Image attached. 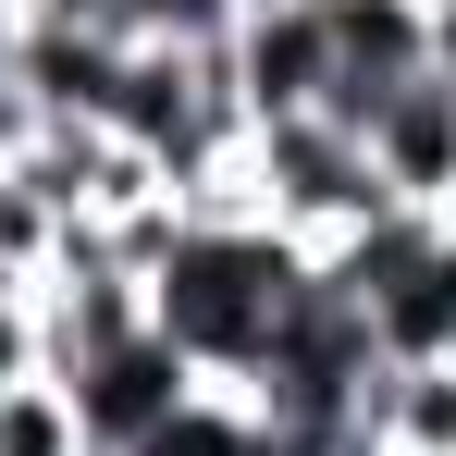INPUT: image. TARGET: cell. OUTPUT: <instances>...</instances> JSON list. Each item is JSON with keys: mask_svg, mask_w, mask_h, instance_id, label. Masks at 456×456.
I'll return each instance as SVG.
<instances>
[{"mask_svg": "<svg viewBox=\"0 0 456 456\" xmlns=\"http://www.w3.org/2000/svg\"><path fill=\"white\" fill-rule=\"evenodd\" d=\"M308 272H321V259L284 247L272 223H185L149 259V333L210 382V395H247Z\"/></svg>", "mask_w": 456, "mask_h": 456, "instance_id": "6da1fadb", "label": "cell"}, {"mask_svg": "<svg viewBox=\"0 0 456 456\" xmlns=\"http://www.w3.org/2000/svg\"><path fill=\"white\" fill-rule=\"evenodd\" d=\"M247 210L284 234V247H308V259H333L358 223H382L395 198H382L370 149L346 136V124H321V111H297V124H247Z\"/></svg>", "mask_w": 456, "mask_h": 456, "instance_id": "7a4b0ae2", "label": "cell"}, {"mask_svg": "<svg viewBox=\"0 0 456 456\" xmlns=\"http://www.w3.org/2000/svg\"><path fill=\"white\" fill-rule=\"evenodd\" d=\"M321 272L346 284V308L370 321L382 358H444V333H456V223L444 210H382Z\"/></svg>", "mask_w": 456, "mask_h": 456, "instance_id": "3957f363", "label": "cell"}, {"mask_svg": "<svg viewBox=\"0 0 456 456\" xmlns=\"http://www.w3.org/2000/svg\"><path fill=\"white\" fill-rule=\"evenodd\" d=\"M62 395H75V432L86 456H149L173 419H185V395H198V370L160 346V333H124V346H99V358H75V370H50Z\"/></svg>", "mask_w": 456, "mask_h": 456, "instance_id": "277c9868", "label": "cell"}, {"mask_svg": "<svg viewBox=\"0 0 456 456\" xmlns=\"http://www.w3.org/2000/svg\"><path fill=\"white\" fill-rule=\"evenodd\" d=\"M223 86L247 124H297L333 99V50H321V12L308 0H272V12H234L223 25Z\"/></svg>", "mask_w": 456, "mask_h": 456, "instance_id": "5b68a950", "label": "cell"}, {"mask_svg": "<svg viewBox=\"0 0 456 456\" xmlns=\"http://www.w3.org/2000/svg\"><path fill=\"white\" fill-rule=\"evenodd\" d=\"M308 12H321V50H333V99H321V124H346V136H358L407 75H432L419 0H308Z\"/></svg>", "mask_w": 456, "mask_h": 456, "instance_id": "8992f818", "label": "cell"}, {"mask_svg": "<svg viewBox=\"0 0 456 456\" xmlns=\"http://www.w3.org/2000/svg\"><path fill=\"white\" fill-rule=\"evenodd\" d=\"M358 149H370V173H382L395 210H444L456 223V86L444 75H407L370 124H358Z\"/></svg>", "mask_w": 456, "mask_h": 456, "instance_id": "52a82bcc", "label": "cell"}, {"mask_svg": "<svg viewBox=\"0 0 456 456\" xmlns=\"http://www.w3.org/2000/svg\"><path fill=\"white\" fill-rule=\"evenodd\" d=\"M358 432L382 456H456V370L444 358H382L358 395Z\"/></svg>", "mask_w": 456, "mask_h": 456, "instance_id": "ba28073f", "label": "cell"}, {"mask_svg": "<svg viewBox=\"0 0 456 456\" xmlns=\"http://www.w3.org/2000/svg\"><path fill=\"white\" fill-rule=\"evenodd\" d=\"M0 456H86V432H75V395H62L50 370L0 395Z\"/></svg>", "mask_w": 456, "mask_h": 456, "instance_id": "9c48e42d", "label": "cell"}, {"mask_svg": "<svg viewBox=\"0 0 456 456\" xmlns=\"http://www.w3.org/2000/svg\"><path fill=\"white\" fill-rule=\"evenodd\" d=\"M50 358H37V284H0V395L12 382H37Z\"/></svg>", "mask_w": 456, "mask_h": 456, "instance_id": "30bf717a", "label": "cell"}, {"mask_svg": "<svg viewBox=\"0 0 456 456\" xmlns=\"http://www.w3.org/2000/svg\"><path fill=\"white\" fill-rule=\"evenodd\" d=\"M37 124H50V111L25 99V75H0V160H25V149H37Z\"/></svg>", "mask_w": 456, "mask_h": 456, "instance_id": "8fae6325", "label": "cell"}, {"mask_svg": "<svg viewBox=\"0 0 456 456\" xmlns=\"http://www.w3.org/2000/svg\"><path fill=\"white\" fill-rule=\"evenodd\" d=\"M419 37H432V75L456 86V0H419Z\"/></svg>", "mask_w": 456, "mask_h": 456, "instance_id": "7c38bea8", "label": "cell"}, {"mask_svg": "<svg viewBox=\"0 0 456 456\" xmlns=\"http://www.w3.org/2000/svg\"><path fill=\"white\" fill-rule=\"evenodd\" d=\"M12 50H25V0H0V75H12Z\"/></svg>", "mask_w": 456, "mask_h": 456, "instance_id": "4fadbf2b", "label": "cell"}, {"mask_svg": "<svg viewBox=\"0 0 456 456\" xmlns=\"http://www.w3.org/2000/svg\"><path fill=\"white\" fill-rule=\"evenodd\" d=\"M321 456H382V444H370V432H346V444H321Z\"/></svg>", "mask_w": 456, "mask_h": 456, "instance_id": "5bb4252c", "label": "cell"}, {"mask_svg": "<svg viewBox=\"0 0 456 456\" xmlns=\"http://www.w3.org/2000/svg\"><path fill=\"white\" fill-rule=\"evenodd\" d=\"M444 370H456V333H444Z\"/></svg>", "mask_w": 456, "mask_h": 456, "instance_id": "9a60e30c", "label": "cell"}]
</instances>
